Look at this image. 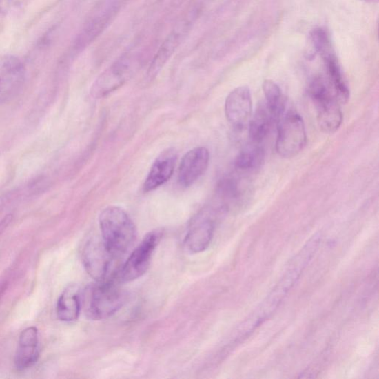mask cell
<instances>
[{"mask_svg":"<svg viewBox=\"0 0 379 379\" xmlns=\"http://www.w3.org/2000/svg\"><path fill=\"white\" fill-rule=\"evenodd\" d=\"M328 79L338 102L345 104L350 98V91L345 82L342 69L333 52L323 56Z\"/></svg>","mask_w":379,"mask_h":379,"instance_id":"17","label":"cell"},{"mask_svg":"<svg viewBox=\"0 0 379 379\" xmlns=\"http://www.w3.org/2000/svg\"><path fill=\"white\" fill-rule=\"evenodd\" d=\"M174 148H168L156 158L143 185V191L150 192L165 184L173 175L177 161Z\"/></svg>","mask_w":379,"mask_h":379,"instance_id":"11","label":"cell"},{"mask_svg":"<svg viewBox=\"0 0 379 379\" xmlns=\"http://www.w3.org/2000/svg\"><path fill=\"white\" fill-rule=\"evenodd\" d=\"M115 257L109 252L102 237H93L83 249V260L88 274L96 282L107 280Z\"/></svg>","mask_w":379,"mask_h":379,"instance_id":"7","label":"cell"},{"mask_svg":"<svg viewBox=\"0 0 379 379\" xmlns=\"http://www.w3.org/2000/svg\"><path fill=\"white\" fill-rule=\"evenodd\" d=\"M114 278L97 282L86 288L83 300L87 316L104 320L117 313L126 302V294Z\"/></svg>","mask_w":379,"mask_h":379,"instance_id":"3","label":"cell"},{"mask_svg":"<svg viewBox=\"0 0 379 379\" xmlns=\"http://www.w3.org/2000/svg\"><path fill=\"white\" fill-rule=\"evenodd\" d=\"M225 209L219 211L206 210L196 216L185 238V246L192 254H198L206 250L214 238L218 213H223Z\"/></svg>","mask_w":379,"mask_h":379,"instance_id":"6","label":"cell"},{"mask_svg":"<svg viewBox=\"0 0 379 379\" xmlns=\"http://www.w3.org/2000/svg\"><path fill=\"white\" fill-rule=\"evenodd\" d=\"M79 288L76 285L68 286L59 298L57 314L59 320L72 322L77 320L81 314L82 297Z\"/></svg>","mask_w":379,"mask_h":379,"instance_id":"15","label":"cell"},{"mask_svg":"<svg viewBox=\"0 0 379 379\" xmlns=\"http://www.w3.org/2000/svg\"><path fill=\"white\" fill-rule=\"evenodd\" d=\"M103 242L114 256L124 255L136 240V229L131 217L123 208L110 206L99 216Z\"/></svg>","mask_w":379,"mask_h":379,"instance_id":"2","label":"cell"},{"mask_svg":"<svg viewBox=\"0 0 379 379\" xmlns=\"http://www.w3.org/2000/svg\"><path fill=\"white\" fill-rule=\"evenodd\" d=\"M322 241L320 234L313 236L289 264L286 272L273 290L253 314L239 325L235 341L242 342L270 318L280 305L311 263Z\"/></svg>","mask_w":379,"mask_h":379,"instance_id":"1","label":"cell"},{"mask_svg":"<svg viewBox=\"0 0 379 379\" xmlns=\"http://www.w3.org/2000/svg\"><path fill=\"white\" fill-rule=\"evenodd\" d=\"M13 218V216L11 214L6 216L3 219L2 221L0 222V234H1L8 227L10 223H12Z\"/></svg>","mask_w":379,"mask_h":379,"instance_id":"24","label":"cell"},{"mask_svg":"<svg viewBox=\"0 0 379 379\" xmlns=\"http://www.w3.org/2000/svg\"><path fill=\"white\" fill-rule=\"evenodd\" d=\"M219 192L227 198H235L238 195L237 183L233 178H225L219 185Z\"/></svg>","mask_w":379,"mask_h":379,"instance_id":"22","label":"cell"},{"mask_svg":"<svg viewBox=\"0 0 379 379\" xmlns=\"http://www.w3.org/2000/svg\"><path fill=\"white\" fill-rule=\"evenodd\" d=\"M245 147L237 156L235 167L239 171L252 172L260 167L264 163L265 152L262 147L257 143Z\"/></svg>","mask_w":379,"mask_h":379,"instance_id":"19","label":"cell"},{"mask_svg":"<svg viewBox=\"0 0 379 379\" xmlns=\"http://www.w3.org/2000/svg\"><path fill=\"white\" fill-rule=\"evenodd\" d=\"M210 154L204 147L191 150L183 158L178 168V183L187 187L192 185L206 171Z\"/></svg>","mask_w":379,"mask_h":379,"instance_id":"10","label":"cell"},{"mask_svg":"<svg viewBox=\"0 0 379 379\" xmlns=\"http://www.w3.org/2000/svg\"><path fill=\"white\" fill-rule=\"evenodd\" d=\"M276 121V118L265 102L259 104L249 124V135L252 141L257 144L263 141Z\"/></svg>","mask_w":379,"mask_h":379,"instance_id":"18","label":"cell"},{"mask_svg":"<svg viewBox=\"0 0 379 379\" xmlns=\"http://www.w3.org/2000/svg\"><path fill=\"white\" fill-rule=\"evenodd\" d=\"M39 338L35 327H28L19 339V346L15 354L14 364L19 371L32 367L38 360Z\"/></svg>","mask_w":379,"mask_h":379,"instance_id":"13","label":"cell"},{"mask_svg":"<svg viewBox=\"0 0 379 379\" xmlns=\"http://www.w3.org/2000/svg\"><path fill=\"white\" fill-rule=\"evenodd\" d=\"M363 1H365L367 3H376L378 2V0H363Z\"/></svg>","mask_w":379,"mask_h":379,"instance_id":"26","label":"cell"},{"mask_svg":"<svg viewBox=\"0 0 379 379\" xmlns=\"http://www.w3.org/2000/svg\"><path fill=\"white\" fill-rule=\"evenodd\" d=\"M162 238V232L148 233L134 249L114 278L118 283H125L136 280L143 276L151 264L156 248Z\"/></svg>","mask_w":379,"mask_h":379,"instance_id":"4","label":"cell"},{"mask_svg":"<svg viewBox=\"0 0 379 379\" xmlns=\"http://www.w3.org/2000/svg\"><path fill=\"white\" fill-rule=\"evenodd\" d=\"M15 196L16 194L13 193L0 196V212L4 210L5 207L12 201Z\"/></svg>","mask_w":379,"mask_h":379,"instance_id":"23","label":"cell"},{"mask_svg":"<svg viewBox=\"0 0 379 379\" xmlns=\"http://www.w3.org/2000/svg\"><path fill=\"white\" fill-rule=\"evenodd\" d=\"M8 283L6 282L0 283V298H2L7 290Z\"/></svg>","mask_w":379,"mask_h":379,"instance_id":"25","label":"cell"},{"mask_svg":"<svg viewBox=\"0 0 379 379\" xmlns=\"http://www.w3.org/2000/svg\"><path fill=\"white\" fill-rule=\"evenodd\" d=\"M130 74V64L126 59L118 61L99 76L92 89V94L101 99L122 86Z\"/></svg>","mask_w":379,"mask_h":379,"instance_id":"12","label":"cell"},{"mask_svg":"<svg viewBox=\"0 0 379 379\" xmlns=\"http://www.w3.org/2000/svg\"><path fill=\"white\" fill-rule=\"evenodd\" d=\"M263 89L265 97V103L274 114L276 121L282 118L285 112V99L282 90L271 79L263 83Z\"/></svg>","mask_w":379,"mask_h":379,"instance_id":"20","label":"cell"},{"mask_svg":"<svg viewBox=\"0 0 379 379\" xmlns=\"http://www.w3.org/2000/svg\"><path fill=\"white\" fill-rule=\"evenodd\" d=\"M187 25L188 23H182L181 26L175 29L174 31L168 36L166 41L161 48H159L151 66H150L147 72L148 78L152 79L161 72V70L167 63L168 59L172 57L176 48L178 46L179 43H181L182 38L184 37L185 32L187 29Z\"/></svg>","mask_w":379,"mask_h":379,"instance_id":"16","label":"cell"},{"mask_svg":"<svg viewBox=\"0 0 379 379\" xmlns=\"http://www.w3.org/2000/svg\"><path fill=\"white\" fill-rule=\"evenodd\" d=\"M311 38L316 52L322 57L333 52L330 37L324 29L316 28L314 30Z\"/></svg>","mask_w":379,"mask_h":379,"instance_id":"21","label":"cell"},{"mask_svg":"<svg viewBox=\"0 0 379 379\" xmlns=\"http://www.w3.org/2000/svg\"><path fill=\"white\" fill-rule=\"evenodd\" d=\"M252 98L246 86L236 88L226 99L225 112L229 123L236 128L245 127L252 114Z\"/></svg>","mask_w":379,"mask_h":379,"instance_id":"9","label":"cell"},{"mask_svg":"<svg viewBox=\"0 0 379 379\" xmlns=\"http://www.w3.org/2000/svg\"><path fill=\"white\" fill-rule=\"evenodd\" d=\"M25 67L14 56H0V105L12 101L23 86Z\"/></svg>","mask_w":379,"mask_h":379,"instance_id":"8","label":"cell"},{"mask_svg":"<svg viewBox=\"0 0 379 379\" xmlns=\"http://www.w3.org/2000/svg\"><path fill=\"white\" fill-rule=\"evenodd\" d=\"M316 105L319 127L326 134L335 133L342 123L340 103L335 97H330L316 103Z\"/></svg>","mask_w":379,"mask_h":379,"instance_id":"14","label":"cell"},{"mask_svg":"<svg viewBox=\"0 0 379 379\" xmlns=\"http://www.w3.org/2000/svg\"><path fill=\"white\" fill-rule=\"evenodd\" d=\"M279 121L276 152L283 158H293L303 151L307 143L303 119L297 113L290 112Z\"/></svg>","mask_w":379,"mask_h":379,"instance_id":"5","label":"cell"}]
</instances>
